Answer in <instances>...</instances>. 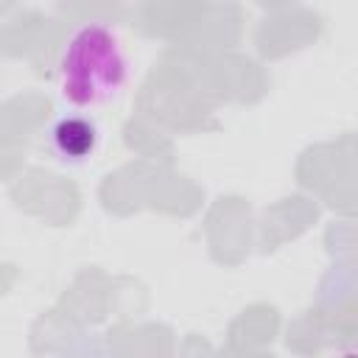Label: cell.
I'll return each mask as SVG.
<instances>
[{
    "label": "cell",
    "instance_id": "cell-1",
    "mask_svg": "<svg viewBox=\"0 0 358 358\" xmlns=\"http://www.w3.org/2000/svg\"><path fill=\"white\" fill-rule=\"evenodd\" d=\"M129 76L126 53L117 36L90 22L78 28L59 62V95L76 109H92L112 101Z\"/></svg>",
    "mask_w": 358,
    "mask_h": 358
},
{
    "label": "cell",
    "instance_id": "cell-2",
    "mask_svg": "<svg viewBox=\"0 0 358 358\" xmlns=\"http://www.w3.org/2000/svg\"><path fill=\"white\" fill-rule=\"evenodd\" d=\"M50 140H53V148H56V154L62 159L84 162L87 157H92V151L98 145V129L87 117L70 115V117H62L53 126Z\"/></svg>",
    "mask_w": 358,
    "mask_h": 358
}]
</instances>
